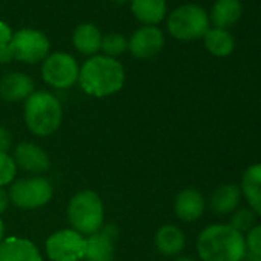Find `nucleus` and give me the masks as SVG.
<instances>
[{
  "mask_svg": "<svg viewBox=\"0 0 261 261\" xmlns=\"http://www.w3.org/2000/svg\"><path fill=\"white\" fill-rule=\"evenodd\" d=\"M126 74L123 65L112 57L92 56L80 68V88L92 97H108L124 86Z\"/></svg>",
  "mask_w": 261,
  "mask_h": 261,
  "instance_id": "1",
  "label": "nucleus"
},
{
  "mask_svg": "<svg viewBox=\"0 0 261 261\" xmlns=\"http://www.w3.org/2000/svg\"><path fill=\"white\" fill-rule=\"evenodd\" d=\"M197 253L201 261H241L246 256L244 235L229 224H211L197 238Z\"/></svg>",
  "mask_w": 261,
  "mask_h": 261,
  "instance_id": "2",
  "label": "nucleus"
},
{
  "mask_svg": "<svg viewBox=\"0 0 261 261\" xmlns=\"http://www.w3.org/2000/svg\"><path fill=\"white\" fill-rule=\"evenodd\" d=\"M23 117L34 136L49 137L62 124L63 109L56 95L48 91H34L27 100Z\"/></svg>",
  "mask_w": 261,
  "mask_h": 261,
  "instance_id": "3",
  "label": "nucleus"
},
{
  "mask_svg": "<svg viewBox=\"0 0 261 261\" xmlns=\"http://www.w3.org/2000/svg\"><path fill=\"white\" fill-rule=\"evenodd\" d=\"M68 220L74 230L82 235H92L103 227L105 206L94 191L77 192L68 204Z\"/></svg>",
  "mask_w": 261,
  "mask_h": 261,
  "instance_id": "4",
  "label": "nucleus"
},
{
  "mask_svg": "<svg viewBox=\"0 0 261 261\" xmlns=\"http://www.w3.org/2000/svg\"><path fill=\"white\" fill-rule=\"evenodd\" d=\"M209 30V17L206 11L194 4H188L174 10L168 19V31L178 40H195L203 37Z\"/></svg>",
  "mask_w": 261,
  "mask_h": 261,
  "instance_id": "5",
  "label": "nucleus"
},
{
  "mask_svg": "<svg viewBox=\"0 0 261 261\" xmlns=\"http://www.w3.org/2000/svg\"><path fill=\"white\" fill-rule=\"evenodd\" d=\"M8 194L10 201H13L17 207L31 211L48 204L53 198L54 191L53 185L46 178L36 175L13 181Z\"/></svg>",
  "mask_w": 261,
  "mask_h": 261,
  "instance_id": "6",
  "label": "nucleus"
},
{
  "mask_svg": "<svg viewBox=\"0 0 261 261\" xmlns=\"http://www.w3.org/2000/svg\"><path fill=\"white\" fill-rule=\"evenodd\" d=\"M49 48L51 45L46 34L34 28H23L16 31L10 43L14 60L27 65L43 62L49 56Z\"/></svg>",
  "mask_w": 261,
  "mask_h": 261,
  "instance_id": "7",
  "label": "nucleus"
},
{
  "mask_svg": "<svg viewBox=\"0 0 261 261\" xmlns=\"http://www.w3.org/2000/svg\"><path fill=\"white\" fill-rule=\"evenodd\" d=\"M80 66L68 53H53L42 65L43 80L56 89H68L79 82Z\"/></svg>",
  "mask_w": 261,
  "mask_h": 261,
  "instance_id": "8",
  "label": "nucleus"
},
{
  "mask_svg": "<svg viewBox=\"0 0 261 261\" xmlns=\"http://www.w3.org/2000/svg\"><path fill=\"white\" fill-rule=\"evenodd\" d=\"M45 249L51 261H83L86 237L74 229H60L48 237Z\"/></svg>",
  "mask_w": 261,
  "mask_h": 261,
  "instance_id": "9",
  "label": "nucleus"
},
{
  "mask_svg": "<svg viewBox=\"0 0 261 261\" xmlns=\"http://www.w3.org/2000/svg\"><path fill=\"white\" fill-rule=\"evenodd\" d=\"M165 46V36L157 27H142L127 40V49L139 60L154 59Z\"/></svg>",
  "mask_w": 261,
  "mask_h": 261,
  "instance_id": "10",
  "label": "nucleus"
},
{
  "mask_svg": "<svg viewBox=\"0 0 261 261\" xmlns=\"http://www.w3.org/2000/svg\"><path fill=\"white\" fill-rule=\"evenodd\" d=\"M117 235L118 230L114 224H103L98 232L86 238V253L83 261H114V240Z\"/></svg>",
  "mask_w": 261,
  "mask_h": 261,
  "instance_id": "11",
  "label": "nucleus"
},
{
  "mask_svg": "<svg viewBox=\"0 0 261 261\" xmlns=\"http://www.w3.org/2000/svg\"><path fill=\"white\" fill-rule=\"evenodd\" d=\"M14 163L20 166L23 171L31 174H42L46 172L51 166V160L48 154L37 145L31 142L19 143L14 149Z\"/></svg>",
  "mask_w": 261,
  "mask_h": 261,
  "instance_id": "12",
  "label": "nucleus"
},
{
  "mask_svg": "<svg viewBox=\"0 0 261 261\" xmlns=\"http://www.w3.org/2000/svg\"><path fill=\"white\" fill-rule=\"evenodd\" d=\"M0 261H42V253L33 241L8 237L0 243Z\"/></svg>",
  "mask_w": 261,
  "mask_h": 261,
  "instance_id": "13",
  "label": "nucleus"
},
{
  "mask_svg": "<svg viewBox=\"0 0 261 261\" xmlns=\"http://www.w3.org/2000/svg\"><path fill=\"white\" fill-rule=\"evenodd\" d=\"M204 207H206V203H204L203 194L194 188H186L180 191L178 195L175 197V203H174L175 215L178 220L185 223L197 221L203 215Z\"/></svg>",
  "mask_w": 261,
  "mask_h": 261,
  "instance_id": "14",
  "label": "nucleus"
},
{
  "mask_svg": "<svg viewBox=\"0 0 261 261\" xmlns=\"http://www.w3.org/2000/svg\"><path fill=\"white\" fill-rule=\"evenodd\" d=\"M34 92V82L23 72H10L0 80V97L14 103L27 100Z\"/></svg>",
  "mask_w": 261,
  "mask_h": 261,
  "instance_id": "15",
  "label": "nucleus"
},
{
  "mask_svg": "<svg viewBox=\"0 0 261 261\" xmlns=\"http://www.w3.org/2000/svg\"><path fill=\"white\" fill-rule=\"evenodd\" d=\"M240 191L247 201V207H250L253 214L261 218V163L250 165L244 171Z\"/></svg>",
  "mask_w": 261,
  "mask_h": 261,
  "instance_id": "16",
  "label": "nucleus"
},
{
  "mask_svg": "<svg viewBox=\"0 0 261 261\" xmlns=\"http://www.w3.org/2000/svg\"><path fill=\"white\" fill-rule=\"evenodd\" d=\"M240 201H241L240 186L233 183H226V185L218 186L212 192L209 206L215 215L223 217V215H230L240 206Z\"/></svg>",
  "mask_w": 261,
  "mask_h": 261,
  "instance_id": "17",
  "label": "nucleus"
},
{
  "mask_svg": "<svg viewBox=\"0 0 261 261\" xmlns=\"http://www.w3.org/2000/svg\"><path fill=\"white\" fill-rule=\"evenodd\" d=\"M166 0H130V11L145 27H155L166 17Z\"/></svg>",
  "mask_w": 261,
  "mask_h": 261,
  "instance_id": "18",
  "label": "nucleus"
},
{
  "mask_svg": "<svg viewBox=\"0 0 261 261\" xmlns=\"http://www.w3.org/2000/svg\"><path fill=\"white\" fill-rule=\"evenodd\" d=\"M101 33L92 23H82L72 33V45L83 56H97L101 48Z\"/></svg>",
  "mask_w": 261,
  "mask_h": 261,
  "instance_id": "19",
  "label": "nucleus"
},
{
  "mask_svg": "<svg viewBox=\"0 0 261 261\" xmlns=\"http://www.w3.org/2000/svg\"><path fill=\"white\" fill-rule=\"evenodd\" d=\"M185 246H186L185 232L174 224L162 226L155 233V247L165 256L178 255L185 249Z\"/></svg>",
  "mask_w": 261,
  "mask_h": 261,
  "instance_id": "20",
  "label": "nucleus"
},
{
  "mask_svg": "<svg viewBox=\"0 0 261 261\" xmlns=\"http://www.w3.org/2000/svg\"><path fill=\"white\" fill-rule=\"evenodd\" d=\"M243 13V5L240 0H217L212 7L211 19L217 28L226 30L238 22Z\"/></svg>",
  "mask_w": 261,
  "mask_h": 261,
  "instance_id": "21",
  "label": "nucleus"
},
{
  "mask_svg": "<svg viewBox=\"0 0 261 261\" xmlns=\"http://www.w3.org/2000/svg\"><path fill=\"white\" fill-rule=\"evenodd\" d=\"M203 37H204V46L212 56L227 57L233 53L235 40L226 30H220V28L207 30V33Z\"/></svg>",
  "mask_w": 261,
  "mask_h": 261,
  "instance_id": "22",
  "label": "nucleus"
},
{
  "mask_svg": "<svg viewBox=\"0 0 261 261\" xmlns=\"http://www.w3.org/2000/svg\"><path fill=\"white\" fill-rule=\"evenodd\" d=\"M256 221V215L253 214V211L247 206H238L232 214H230V223L229 226L232 229H235L240 233H247Z\"/></svg>",
  "mask_w": 261,
  "mask_h": 261,
  "instance_id": "23",
  "label": "nucleus"
},
{
  "mask_svg": "<svg viewBox=\"0 0 261 261\" xmlns=\"http://www.w3.org/2000/svg\"><path fill=\"white\" fill-rule=\"evenodd\" d=\"M106 56V57H118L121 56L124 51H127V39L123 34L118 33H109L106 36H103L101 39V48H100Z\"/></svg>",
  "mask_w": 261,
  "mask_h": 261,
  "instance_id": "24",
  "label": "nucleus"
},
{
  "mask_svg": "<svg viewBox=\"0 0 261 261\" xmlns=\"http://www.w3.org/2000/svg\"><path fill=\"white\" fill-rule=\"evenodd\" d=\"M246 258L253 261H261V224H255L244 235Z\"/></svg>",
  "mask_w": 261,
  "mask_h": 261,
  "instance_id": "25",
  "label": "nucleus"
},
{
  "mask_svg": "<svg viewBox=\"0 0 261 261\" xmlns=\"http://www.w3.org/2000/svg\"><path fill=\"white\" fill-rule=\"evenodd\" d=\"M17 166L14 159L8 154H0V188L8 186L14 181Z\"/></svg>",
  "mask_w": 261,
  "mask_h": 261,
  "instance_id": "26",
  "label": "nucleus"
},
{
  "mask_svg": "<svg viewBox=\"0 0 261 261\" xmlns=\"http://www.w3.org/2000/svg\"><path fill=\"white\" fill-rule=\"evenodd\" d=\"M13 145V136L5 126H0V154H8Z\"/></svg>",
  "mask_w": 261,
  "mask_h": 261,
  "instance_id": "27",
  "label": "nucleus"
},
{
  "mask_svg": "<svg viewBox=\"0 0 261 261\" xmlns=\"http://www.w3.org/2000/svg\"><path fill=\"white\" fill-rule=\"evenodd\" d=\"M13 30L10 28L8 23H5L4 20H0V49L2 48H7L10 43H11V39H13Z\"/></svg>",
  "mask_w": 261,
  "mask_h": 261,
  "instance_id": "28",
  "label": "nucleus"
},
{
  "mask_svg": "<svg viewBox=\"0 0 261 261\" xmlns=\"http://www.w3.org/2000/svg\"><path fill=\"white\" fill-rule=\"evenodd\" d=\"M8 206H10V194L4 188H0V215L7 212Z\"/></svg>",
  "mask_w": 261,
  "mask_h": 261,
  "instance_id": "29",
  "label": "nucleus"
},
{
  "mask_svg": "<svg viewBox=\"0 0 261 261\" xmlns=\"http://www.w3.org/2000/svg\"><path fill=\"white\" fill-rule=\"evenodd\" d=\"M14 60V57H13V53H11V49H10V45L7 46V48H2L0 49V63L2 65H7V63H10V62H13Z\"/></svg>",
  "mask_w": 261,
  "mask_h": 261,
  "instance_id": "30",
  "label": "nucleus"
},
{
  "mask_svg": "<svg viewBox=\"0 0 261 261\" xmlns=\"http://www.w3.org/2000/svg\"><path fill=\"white\" fill-rule=\"evenodd\" d=\"M4 238H5V224L2 220H0V243L4 241Z\"/></svg>",
  "mask_w": 261,
  "mask_h": 261,
  "instance_id": "31",
  "label": "nucleus"
},
{
  "mask_svg": "<svg viewBox=\"0 0 261 261\" xmlns=\"http://www.w3.org/2000/svg\"><path fill=\"white\" fill-rule=\"evenodd\" d=\"M174 261H195L192 256H188V255H181V256H177Z\"/></svg>",
  "mask_w": 261,
  "mask_h": 261,
  "instance_id": "32",
  "label": "nucleus"
},
{
  "mask_svg": "<svg viewBox=\"0 0 261 261\" xmlns=\"http://www.w3.org/2000/svg\"><path fill=\"white\" fill-rule=\"evenodd\" d=\"M109 2H112V4H117V5H123V4H127V2H130V0H109Z\"/></svg>",
  "mask_w": 261,
  "mask_h": 261,
  "instance_id": "33",
  "label": "nucleus"
},
{
  "mask_svg": "<svg viewBox=\"0 0 261 261\" xmlns=\"http://www.w3.org/2000/svg\"><path fill=\"white\" fill-rule=\"evenodd\" d=\"M241 261H253V259H250V258H246V256H244V258H243Z\"/></svg>",
  "mask_w": 261,
  "mask_h": 261,
  "instance_id": "34",
  "label": "nucleus"
}]
</instances>
